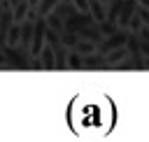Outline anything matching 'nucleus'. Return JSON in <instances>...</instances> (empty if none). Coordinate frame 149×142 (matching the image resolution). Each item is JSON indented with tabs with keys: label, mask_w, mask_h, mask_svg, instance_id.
Returning a JSON list of instances; mask_svg holds the SVG:
<instances>
[{
	"label": "nucleus",
	"mask_w": 149,
	"mask_h": 142,
	"mask_svg": "<svg viewBox=\"0 0 149 142\" xmlns=\"http://www.w3.org/2000/svg\"><path fill=\"white\" fill-rule=\"evenodd\" d=\"M114 105L107 95L84 91L68 107V123L79 137H105L114 126Z\"/></svg>",
	"instance_id": "1"
},
{
	"label": "nucleus",
	"mask_w": 149,
	"mask_h": 142,
	"mask_svg": "<svg viewBox=\"0 0 149 142\" xmlns=\"http://www.w3.org/2000/svg\"><path fill=\"white\" fill-rule=\"evenodd\" d=\"M7 56V68H19V70H30V54L21 47H14V44H2L0 47Z\"/></svg>",
	"instance_id": "2"
},
{
	"label": "nucleus",
	"mask_w": 149,
	"mask_h": 142,
	"mask_svg": "<svg viewBox=\"0 0 149 142\" xmlns=\"http://www.w3.org/2000/svg\"><path fill=\"white\" fill-rule=\"evenodd\" d=\"M47 30H49L47 16H37V19H35L33 44H30V56H40V54H42V49L47 47Z\"/></svg>",
	"instance_id": "3"
},
{
	"label": "nucleus",
	"mask_w": 149,
	"mask_h": 142,
	"mask_svg": "<svg viewBox=\"0 0 149 142\" xmlns=\"http://www.w3.org/2000/svg\"><path fill=\"white\" fill-rule=\"evenodd\" d=\"M126 42H128V30L126 28H121L119 33H114V35H107L100 44H98V51L100 54H109V51H114V49H119V47H126Z\"/></svg>",
	"instance_id": "4"
},
{
	"label": "nucleus",
	"mask_w": 149,
	"mask_h": 142,
	"mask_svg": "<svg viewBox=\"0 0 149 142\" xmlns=\"http://www.w3.org/2000/svg\"><path fill=\"white\" fill-rule=\"evenodd\" d=\"M84 70H112V65H109L105 54L93 51V54L84 56Z\"/></svg>",
	"instance_id": "5"
},
{
	"label": "nucleus",
	"mask_w": 149,
	"mask_h": 142,
	"mask_svg": "<svg viewBox=\"0 0 149 142\" xmlns=\"http://www.w3.org/2000/svg\"><path fill=\"white\" fill-rule=\"evenodd\" d=\"M140 7V0H123V9H121V16H119V26L128 30V23H130V16L137 12Z\"/></svg>",
	"instance_id": "6"
},
{
	"label": "nucleus",
	"mask_w": 149,
	"mask_h": 142,
	"mask_svg": "<svg viewBox=\"0 0 149 142\" xmlns=\"http://www.w3.org/2000/svg\"><path fill=\"white\" fill-rule=\"evenodd\" d=\"M79 35H81V40H91V42H95V44H100V42L105 40V35H102V30H100V26H98V23L86 26Z\"/></svg>",
	"instance_id": "7"
},
{
	"label": "nucleus",
	"mask_w": 149,
	"mask_h": 142,
	"mask_svg": "<svg viewBox=\"0 0 149 142\" xmlns=\"http://www.w3.org/2000/svg\"><path fill=\"white\" fill-rule=\"evenodd\" d=\"M54 54H56V70H68V56H70V49H68L63 42H58V44L54 47Z\"/></svg>",
	"instance_id": "8"
},
{
	"label": "nucleus",
	"mask_w": 149,
	"mask_h": 142,
	"mask_svg": "<svg viewBox=\"0 0 149 142\" xmlns=\"http://www.w3.org/2000/svg\"><path fill=\"white\" fill-rule=\"evenodd\" d=\"M88 12L93 14V19H95L98 23L107 19V5H105L102 0H88Z\"/></svg>",
	"instance_id": "9"
},
{
	"label": "nucleus",
	"mask_w": 149,
	"mask_h": 142,
	"mask_svg": "<svg viewBox=\"0 0 149 142\" xmlns=\"http://www.w3.org/2000/svg\"><path fill=\"white\" fill-rule=\"evenodd\" d=\"M40 58H42L44 70H56V54H54V47H51V44H47V47L42 49Z\"/></svg>",
	"instance_id": "10"
},
{
	"label": "nucleus",
	"mask_w": 149,
	"mask_h": 142,
	"mask_svg": "<svg viewBox=\"0 0 149 142\" xmlns=\"http://www.w3.org/2000/svg\"><path fill=\"white\" fill-rule=\"evenodd\" d=\"M79 40H81V35L74 33V30H63V33H61V42H63L68 49H74V47L79 44Z\"/></svg>",
	"instance_id": "11"
},
{
	"label": "nucleus",
	"mask_w": 149,
	"mask_h": 142,
	"mask_svg": "<svg viewBox=\"0 0 149 142\" xmlns=\"http://www.w3.org/2000/svg\"><path fill=\"white\" fill-rule=\"evenodd\" d=\"M47 23H49V28H51V30H56V33H63V30H65V19H63V16H58L56 12L47 14Z\"/></svg>",
	"instance_id": "12"
},
{
	"label": "nucleus",
	"mask_w": 149,
	"mask_h": 142,
	"mask_svg": "<svg viewBox=\"0 0 149 142\" xmlns=\"http://www.w3.org/2000/svg\"><path fill=\"white\" fill-rule=\"evenodd\" d=\"M128 56H130V49H128V47H119V49H114V51L107 54V61H109V65H116L119 61H123V58H128Z\"/></svg>",
	"instance_id": "13"
},
{
	"label": "nucleus",
	"mask_w": 149,
	"mask_h": 142,
	"mask_svg": "<svg viewBox=\"0 0 149 142\" xmlns=\"http://www.w3.org/2000/svg\"><path fill=\"white\" fill-rule=\"evenodd\" d=\"M68 70H84V56L74 49H70V56H68Z\"/></svg>",
	"instance_id": "14"
},
{
	"label": "nucleus",
	"mask_w": 149,
	"mask_h": 142,
	"mask_svg": "<svg viewBox=\"0 0 149 142\" xmlns=\"http://www.w3.org/2000/svg\"><path fill=\"white\" fill-rule=\"evenodd\" d=\"M54 12H56L58 16H63V19H68V16H72V14H74V12H79V9L74 7V2H58Z\"/></svg>",
	"instance_id": "15"
},
{
	"label": "nucleus",
	"mask_w": 149,
	"mask_h": 142,
	"mask_svg": "<svg viewBox=\"0 0 149 142\" xmlns=\"http://www.w3.org/2000/svg\"><path fill=\"white\" fill-rule=\"evenodd\" d=\"M74 51H79L81 56H88V54L98 51V44H95V42H91V40H79V44L74 47Z\"/></svg>",
	"instance_id": "16"
},
{
	"label": "nucleus",
	"mask_w": 149,
	"mask_h": 142,
	"mask_svg": "<svg viewBox=\"0 0 149 142\" xmlns=\"http://www.w3.org/2000/svg\"><path fill=\"white\" fill-rule=\"evenodd\" d=\"M61 0H40L37 2V14L40 16H47V14H51L54 9H56V5H58Z\"/></svg>",
	"instance_id": "17"
},
{
	"label": "nucleus",
	"mask_w": 149,
	"mask_h": 142,
	"mask_svg": "<svg viewBox=\"0 0 149 142\" xmlns=\"http://www.w3.org/2000/svg\"><path fill=\"white\" fill-rule=\"evenodd\" d=\"M98 26H100V30H102V35H105V37H107V35H114V33H119V30H121V26H119L116 21H109V19L100 21Z\"/></svg>",
	"instance_id": "18"
},
{
	"label": "nucleus",
	"mask_w": 149,
	"mask_h": 142,
	"mask_svg": "<svg viewBox=\"0 0 149 142\" xmlns=\"http://www.w3.org/2000/svg\"><path fill=\"white\" fill-rule=\"evenodd\" d=\"M19 42H21V23H14V26L9 28L7 44H14V47H19Z\"/></svg>",
	"instance_id": "19"
},
{
	"label": "nucleus",
	"mask_w": 149,
	"mask_h": 142,
	"mask_svg": "<svg viewBox=\"0 0 149 142\" xmlns=\"http://www.w3.org/2000/svg\"><path fill=\"white\" fill-rule=\"evenodd\" d=\"M142 26H147V23H144V21H142V16H140V14L135 12V14L130 16V23H128V30H130V33H140V28H142Z\"/></svg>",
	"instance_id": "20"
},
{
	"label": "nucleus",
	"mask_w": 149,
	"mask_h": 142,
	"mask_svg": "<svg viewBox=\"0 0 149 142\" xmlns=\"http://www.w3.org/2000/svg\"><path fill=\"white\" fill-rule=\"evenodd\" d=\"M112 70H135V61H133V56H128V58L119 61L116 65H112Z\"/></svg>",
	"instance_id": "21"
},
{
	"label": "nucleus",
	"mask_w": 149,
	"mask_h": 142,
	"mask_svg": "<svg viewBox=\"0 0 149 142\" xmlns=\"http://www.w3.org/2000/svg\"><path fill=\"white\" fill-rule=\"evenodd\" d=\"M137 14H140V16H142V21H144V23L149 26V7L140 5V7H137Z\"/></svg>",
	"instance_id": "22"
},
{
	"label": "nucleus",
	"mask_w": 149,
	"mask_h": 142,
	"mask_svg": "<svg viewBox=\"0 0 149 142\" xmlns=\"http://www.w3.org/2000/svg\"><path fill=\"white\" fill-rule=\"evenodd\" d=\"M79 12H88V0H72Z\"/></svg>",
	"instance_id": "23"
},
{
	"label": "nucleus",
	"mask_w": 149,
	"mask_h": 142,
	"mask_svg": "<svg viewBox=\"0 0 149 142\" xmlns=\"http://www.w3.org/2000/svg\"><path fill=\"white\" fill-rule=\"evenodd\" d=\"M137 35H140V40H142V42H149V26H142Z\"/></svg>",
	"instance_id": "24"
},
{
	"label": "nucleus",
	"mask_w": 149,
	"mask_h": 142,
	"mask_svg": "<svg viewBox=\"0 0 149 142\" xmlns=\"http://www.w3.org/2000/svg\"><path fill=\"white\" fill-rule=\"evenodd\" d=\"M0 68H7V56H5L2 49H0Z\"/></svg>",
	"instance_id": "25"
},
{
	"label": "nucleus",
	"mask_w": 149,
	"mask_h": 142,
	"mask_svg": "<svg viewBox=\"0 0 149 142\" xmlns=\"http://www.w3.org/2000/svg\"><path fill=\"white\" fill-rule=\"evenodd\" d=\"M142 54L149 56V42H142Z\"/></svg>",
	"instance_id": "26"
},
{
	"label": "nucleus",
	"mask_w": 149,
	"mask_h": 142,
	"mask_svg": "<svg viewBox=\"0 0 149 142\" xmlns=\"http://www.w3.org/2000/svg\"><path fill=\"white\" fill-rule=\"evenodd\" d=\"M28 2H30V7H37V2H40V0H28Z\"/></svg>",
	"instance_id": "27"
},
{
	"label": "nucleus",
	"mask_w": 149,
	"mask_h": 142,
	"mask_svg": "<svg viewBox=\"0 0 149 142\" xmlns=\"http://www.w3.org/2000/svg\"><path fill=\"white\" fill-rule=\"evenodd\" d=\"M144 70H149V56H147V61H144Z\"/></svg>",
	"instance_id": "28"
},
{
	"label": "nucleus",
	"mask_w": 149,
	"mask_h": 142,
	"mask_svg": "<svg viewBox=\"0 0 149 142\" xmlns=\"http://www.w3.org/2000/svg\"><path fill=\"white\" fill-rule=\"evenodd\" d=\"M61 2H72V0H61Z\"/></svg>",
	"instance_id": "29"
},
{
	"label": "nucleus",
	"mask_w": 149,
	"mask_h": 142,
	"mask_svg": "<svg viewBox=\"0 0 149 142\" xmlns=\"http://www.w3.org/2000/svg\"><path fill=\"white\" fill-rule=\"evenodd\" d=\"M102 2H105V5H107V2H109V0H102Z\"/></svg>",
	"instance_id": "30"
}]
</instances>
